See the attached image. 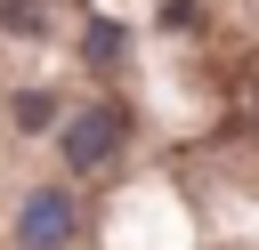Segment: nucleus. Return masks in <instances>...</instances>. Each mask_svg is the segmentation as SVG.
<instances>
[]
</instances>
